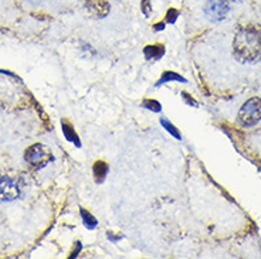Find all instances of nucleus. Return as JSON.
Segmentation results:
<instances>
[{"mask_svg": "<svg viewBox=\"0 0 261 259\" xmlns=\"http://www.w3.org/2000/svg\"><path fill=\"white\" fill-rule=\"evenodd\" d=\"M233 51L243 63H257L261 60V26L239 28L233 40Z\"/></svg>", "mask_w": 261, "mask_h": 259, "instance_id": "nucleus-1", "label": "nucleus"}, {"mask_svg": "<svg viewBox=\"0 0 261 259\" xmlns=\"http://www.w3.org/2000/svg\"><path fill=\"white\" fill-rule=\"evenodd\" d=\"M239 123L244 128L254 126L261 121V98L253 97L246 101L237 115Z\"/></svg>", "mask_w": 261, "mask_h": 259, "instance_id": "nucleus-2", "label": "nucleus"}, {"mask_svg": "<svg viewBox=\"0 0 261 259\" xmlns=\"http://www.w3.org/2000/svg\"><path fill=\"white\" fill-rule=\"evenodd\" d=\"M24 159H26V162L32 164L33 167L40 168L43 167V166H46L47 163L51 162L53 155L51 152L47 149L44 145L36 143V145H33V146H30L26 150Z\"/></svg>", "mask_w": 261, "mask_h": 259, "instance_id": "nucleus-3", "label": "nucleus"}, {"mask_svg": "<svg viewBox=\"0 0 261 259\" xmlns=\"http://www.w3.org/2000/svg\"><path fill=\"white\" fill-rule=\"evenodd\" d=\"M230 12L228 0H207L204 5V13L210 21H222Z\"/></svg>", "mask_w": 261, "mask_h": 259, "instance_id": "nucleus-4", "label": "nucleus"}, {"mask_svg": "<svg viewBox=\"0 0 261 259\" xmlns=\"http://www.w3.org/2000/svg\"><path fill=\"white\" fill-rule=\"evenodd\" d=\"M21 188L19 183L10 177L0 179V201H13L19 198Z\"/></svg>", "mask_w": 261, "mask_h": 259, "instance_id": "nucleus-5", "label": "nucleus"}, {"mask_svg": "<svg viewBox=\"0 0 261 259\" xmlns=\"http://www.w3.org/2000/svg\"><path fill=\"white\" fill-rule=\"evenodd\" d=\"M85 5L92 16L105 17L110 13V5L105 0H85Z\"/></svg>", "mask_w": 261, "mask_h": 259, "instance_id": "nucleus-6", "label": "nucleus"}, {"mask_svg": "<svg viewBox=\"0 0 261 259\" xmlns=\"http://www.w3.org/2000/svg\"><path fill=\"white\" fill-rule=\"evenodd\" d=\"M145 54H146V57L148 59H152L153 60L156 59H161L163 54V47L162 46H149L145 48Z\"/></svg>", "mask_w": 261, "mask_h": 259, "instance_id": "nucleus-7", "label": "nucleus"}, {"mask_svg": "<svg viewBox=\"0 0 261 259\" xmlns=\"http://www.w3.org/2000/svg\"><path fill=\"white\" fill-rule=\"evenodd\" d=\"M63 132H64L65 137H67L70 142H75L77 145H80L79 137H77V135H75V132L72 130L71 125H70V123H67V122L63 123Z\"/></svg>", "mask_w": 261, "mask_h": 259, "instance_id": "nucleus-8", "label": "nucleus"}, {"mask_svg": "<svg viewBox=\"0 0 261 259\" xmlns=\"http://www.w3.org/2000/svg\"><path fill=\"white\" fill-rule=\"evenodd\" d=\"M168 81H180V82H185V78H182L176 72H163L161 81L158 82V85H162L163 82H168Z\"/></svg>", "mask_w": 261, "mask_h": 259, "instance_id": "nucleus-9", "label": "nucleus"}, {"mask_svg": "<svg viewBox=\"0 0 261 259\" xmlns=\"http://www.w3.org/2000/svg\"><path fill=\"white\" fill-rule=\"evenodd\" d=\"M107 171H108V167L104 162H97L94 164V173H95V177L98 180H102L107 175Z\"/></svg>", "mask_w": 261, "mask_h": 259, "instance_id": "nucleus-10", "label": "nucleus"}, {"mask_svg": "<svg viewBox=\"0 0 261 259\" xmlns=\"http://www.w3.org/2000/svg\"><path fill=\"white\" fill-rule=\"evenodd\" d=\"M81 215H83V218H84V224L87 225V227L94 228L95 225H97V221H95V218H94V217H92L91 214L88 213L87 210H81Z\"/></svg>", "mask_w": 261, "mask_h": 259, "instance_id": "nucleus-11", "label": "nucleus"}, {"mask_svg": "<svg viewBox=\"0 0 261 259\" xmlns=\"http://www.w3.org/2000/svg\"><path fill=\"white\" fill-rule=\"evenodd\" d=\"M162 125L165 126V128H166V129L169 130V133H172V135H173L175 137H177V139H180V135H179V132H177V129L175 128V126H173V125H172V123L168 122L166 119H162Z\"/></svg>", "mask_w": 261, "mask_h": 259, "instance_id": "nucleus-12", "label": "nucleus"}, {"mask_svg": "<svg viewBox=\"0 0 261 259\" xmlns=\"http://www.w3.org/2000/svg\"><path fill=\"white\" fill-rule=\"evenodd\" d=\"M145 106L150 110H155V112H159L161 110V105L158 104L156 101H152V99H148L145 101Z\"/></svg>", "mask_w": 261, "mask_h": 259, "instance_id": "nucleus-13", "label": "nucleus"}, {"mask_svg": "<svg viewBox=\"0 0 261 259\" xmlns=\"http://www.w3.org/2000/svg\"><path fill=\"white\" fill-rule=\"evenodd\" d=\"M142 10H144L145 16H150L149 0H144V2H142Z\"/></svg>", "mask_w": 261, "mask_h": 259, "instance_id": "nucleus-14", "label": "nucleus"}, {"mask_svg": "<svg viewBox=\"0 0 261 259\" xmlns=\"http://www.w3.org/2000/svg\"><path fill=\"white\" fill-rule=\"evenodd\" d=\"M183 97H185V99H186V102H189V104L192 105H196V102L190 98V95H188V94H183Z\"/></svg>", "mask_w": 261, "mask_h": 259, "instance_id": "nucleus-15", "label": "nucleus"}, {"mask_svg": "<svg viewBox=\"0 0 261 259\" xmlns=\"http://www.w3.org/2000/svg\"><path fill=\"white\" fill-rule=\"evenodd\" d=\"M228 2H243V0H228Z\"/></svg>", "mask_w": 261, "mask_h": 259, "instance_id": "nucleus-16", "label": "nucleus"}]
</instances>
